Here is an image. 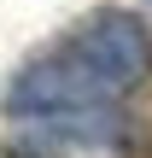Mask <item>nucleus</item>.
Listing matches in <instances>:
<instances>
[{"instance_id":"1","label":"nucleus","mask_w":152,"mask_h":158,"mask_svg":"<svg viewBox=\"0 0 152 158\" xmlns=\"http://www.w3.org/2000/svg\"><path fill=\"white\" fill-rule=\"evenodd\" d=\"M59 53H64L70 64H82L105 94H123V88H135V82L152 76V35H146V23H141L135 12H123V6L88 12V18L64 35Z\"/></svg>"}]
</instances>
